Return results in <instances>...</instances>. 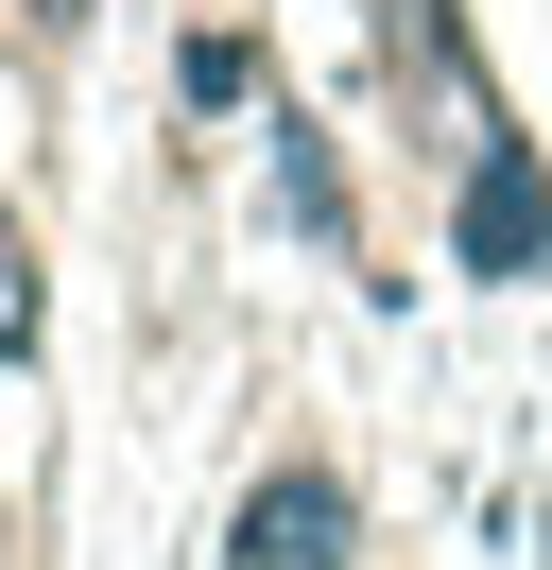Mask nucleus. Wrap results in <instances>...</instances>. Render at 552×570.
Listing matches in <instances>:
<instances>
[{"label": "nucleus", "mask_w": 552, "mask_h": 570, "mask_svg": "<svg viewBox=\"0 0 552 570\" xmlns=\"http://www.w3.org/2000/svg\"><path fill=\"white\" fill-rule=\"evenodd\" d=\"M345 535H363V501H345L328 466H276V484L225 519V570H345Z\"/></svg>", "instance_id": "2"}, {"label": "nucleus", "mask_w": 552, "mask_h": 570, "mask_svg": "<svg viewBox=\"0 0 552 570\" xmlns=\"http://www.w3.org/2000/svg\"><path fill=\"white\" fill-rule=\"evenodd\" d=\"M466 277H552V190L501 121L466 139Z\"/></svg>", "instance_id": "1"}]
</instances>
